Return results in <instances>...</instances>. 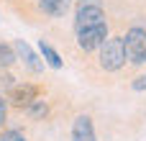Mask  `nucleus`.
Instances as JSON below:
<instances>
[{"instance_id": "10", "label": "nucleus", "mask_w": 146, "mask_h": 141, "mask_svg": "<svg viewBox=\"0 0 146 141\" xmlns=\"http://www.w3.org/2000/svg\"><path fill=\"white\" fill-rule=\"evenodd\" d=\"M15 51H13V46L10 44H0V67H13L15 64Z\"/></svg>"}, {"instance_id": "13", "label": "nucleus", "mask_w": 146, "mask_h": 141, "mask_svg": "<svg viewBox=\"0 0 146 141\" xmlns=\"http://www.w3.org/2000/svg\"><path fill=\"white\" fill-rule=\"evenodd\" d=\"M131 87H133L136 92H144V90H146V74H139V77L133 80V85H131Z\"/></svg>"}, {"instance_id": "4", "label": "nucleus", "mask_w": 146, "mask_h": 141, "mask_svg": "<svg viewBox=\"0 0 146 141\" xmlns=\"http://www.w3.org/2000/svg\"><path fill=\"white\" fill-rule=\"evenodd\" d=\"M105 39H108V26H105V23H103V26H92V28L77 31V44H80V49H85V51L100 49V46L105 44Z\"/></svg>"}, {"instance_id": "12", "label": "nucleus", "mask_w": 146, "mask_h": 141, "mask_svg": "<svg viewBox=\"0 0 146 141\" xmlns=\"http://www.w3.org/2000/svg\"><path fill=\"white\" fill-rule=\"evenodd\" d=\"M0 141H28L21 131H15V128H10V131H0Z\"/></svg>"}, {"instance_id": "6", "label": "nucleus", "mask_w": 146, "mask_h": 141, "mask_svg": "<svg viewBox=\"0 0 146 141\" xmlns=\"http://www.w3.org/2000/svg\"><path fill=\"white\" fill-rule=\"evenodd\" d=\"M72 141H98L90 116H77L74 118V123H72Z\"/></svg>"}, {"instance_id": "11", "label": "nucleus", "mask_w": 146, "mask_h": 141, "mask_svg": "<svg viewBox=\"0 0 146 141\" xmlns=\"http://www.w3.org/2000/svg\"><path fill=\"white\" fill-rule=\"evenodd\" d=\"M46 113H49V105H46L44 100H33V103L28 105V116H31V118H44Z\"/></svg>"}, {"instance_id": "14", "label": "nucleus", "mask_w": 146, "mask_h": 141, "mask_svg": "<svg viewBox=\"0 0 146 141\" xmlns=\"http://www.w3.org/2000/svg\"><path fill=\"white\" fill-rule=\"evenodd\" d=\"M5 118H8V100L0 98V128H3V123H5Z\"/></svg>"}, {"instance_id": "9", "label": "nucleus", "mask_w": 146, "mask_h": 141, "mask_svg": "<svg viewBox=\"0 0 146 141\" xmlns=\"http://www.w3.org/2000/svg\"><path fill=\"white\" fill-rule=\"evenodd\" d=\"M38 49H41V57L46 59V64H49V67H54V69H62V64H64V62H62V57H59V54H56V51H54V49H51V46H49L44 39L38 41Z\"/></svg>"}, {"instance_id": "15", "label": "nucleus", "mask_w": 146, "mask_h": 141, "mask_svg": "<svg viewBox=\"0 0 146 141\" xmlns=\"http://www.w3.org/2000/svg\"><path fill=\"white\" fill-rule=\"evenodd\" d=\"M77 5H100V0H77Z\"/></svg>"}, {"instance_id": "1", "label": "nucleus", "mask_w": 146, "mask_h": 141, "mask_svg": "<svg viewBox=\"0 0 146 141\" xmlns=\"http://www.w3.org/2000/svg\"><path fill=\"white\" fill-rule=\"evenodd\" d=\"M126 64V49L121 36H108L105 44L100 46V67L105 72H118Z\"/></svg>"}, {"instance_id": "2", "label": "nucleus", "mask_w": 146, "mask_h": 141, "mask_svg": "<svg viewBox=\"0 0 146 141\" xmlns=\"http://www.w3.org/2000/svg\"><path fill=\"white\" fill-rule=\"evenodd\" d=\"M123 49H126V59L131 64H144L146 62V28H128L123 36Z\"/></svg>"}, {"instance_id": "7", "label": "nucleus", "mask_w": 146, "mask_h": 141, "mask_svg": "<svg viewBox=\"0 0 146 141\" xmlns=\"http://www.w3.org/2000/svg\"><path fill=\"white\" fill-rule=\"evenodd\" d=\"M13 51H15V54L26 62V67H28L31 72H41V69H44V62H41L33 51H31V46H28L26 41H15V44H13Z\"/></svg>"}, {"instance_id": "3", "label": "nucleus", "mask_w": 146, "mask_h": 141, "mask_svg": "<svg viewBox=\"0 0 146 141\" xmlns=\"http://www.w3.org/2000/svg\"><path fill=\"white\" fill-rule=\"evenodd\" d=\"M105 23V10L103 5H77V18H74V28H92V26H103Z\"/></svg>"}, {"instance_id": "5", "label": "nucleus", "mask_w": 146, "mask_h": 141, "mask_svg": "<svg viewBox=\"0 0 146 141\" xmlns=\"http://www.w3.org/2000/svg\"><path fill=\"white\" fill-rule=\"evenodd\" d=\"M33 100H38V87L36 85H15L10 87V95H8V103L18 105V108H28Z\"/></svg>"}, {"instance_id": "8", "label": "nucleus", "mask_w": 146, "mask_h": 141, "mask_svg": "<svg viewBox=\"0 0 146 141\" xmlns=\"http://www.w3.org/2000/svg\"><path fill=\"white\" fill-rule=\"evenodd\" d=\"M69 5H72V0H38V8L51 18H62L69 10Z\"/></svg>"}]
</instances>
